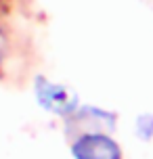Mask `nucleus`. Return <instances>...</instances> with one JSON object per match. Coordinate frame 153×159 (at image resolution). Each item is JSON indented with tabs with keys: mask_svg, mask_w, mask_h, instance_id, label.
Listing matches in <instances>:
<instances>
[{
	"mask_svg": "<svg viewBox=\"0 0 153 159\" xmlns=\"http://www.w3.org/2000/svg\"><path fill=\"white\" fill-rule=\"evenodd\" d=\"M34 94L44 111L59 117H69L78 109V94L69 86L53 82L49 78H36Z\"/></svg>",
	"mask_w": 153,
	"mask_h": 159,
	"instance_id": "obj_1",
	"label": "nucleus"
},
{
	"mask_svg": "<svg viewBox=\"0 0 153 159\" xmlns=\"http://www.w3.org/2000/svg\"><path fill=\"white\" fill-rule=\"evenodd\" d=\"M73 159H122L118 143L107 132L80 134L72 144Z\"/></svg>",
	"mask_w": 153,
	"mask_h": 159,
	"instance_id": "obj_2",
	"label": "nucleus"
},
{
	"mask_svg": "<svg viewBox=\"0 0 153 159\" xmlns=\"http://www.w3.org/2000/svg\"><path fill=\"white\" fill-rule=\"evenodd\" d=\"M69 126L80 128V134L86 132H111L115 128V115L101 107H78L69 115Z\"/></svg>",
	"mask_w": 153,
	"mask_h": 159,
	"instance_id": "obj_3",
	"label": "nucleus"
},
{
	"mask_svg": "<svg viewBox=\"0 0 153 159\" xmlns=\"http://www.w3.org/2000/svg\"><path fill=\"white\" fill-rule=\"evenodd\" d=\"M134 132H137L138 138L151 140L153 138V113H141L134 119Z\"/></svg>",
	"mask_w": 153,
	"mask_h": 159,
	"instance_id": "obj_4",
	"label": "nucleus"
},
{
	"mask_svg": "<svg viewBox=\"0 0 153 159\" xmlns=\"http://www.w3.org/2000/svg\"><path fill=\"white\" fill-rule=\"evenodd\" d=\"M4 55H7V38H4V34L0 30V65L4 61Z\"/></svg>",
	"mask_w": 153,
	"mask_h": 159,
	"instance_id": "obj_5",
	"label": "nucleus"
}]
</instances>
